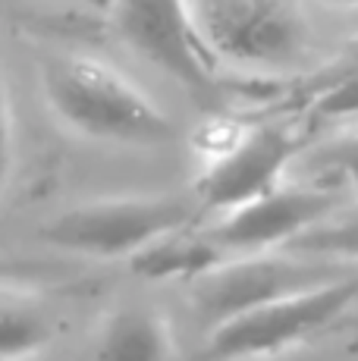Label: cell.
Returning a JSON list of instances; mask_svg holds the SVG:
<instances>
[{"label":"cell","mask_w":358,"mask_h":361,"mask_svg":"<svg viewBox=\"0 0 358 361\" xmlns=\"http://www.w3.org/2000/svg\"><path fill=\"white\" fill-rule=\"evenodd\" d=\"M51 114L70 132L101 145L161 148L176 142V123L126 73L85 54H60L41 69Z\"/></svg>","instance_id":"obj_1"},{"label":"cell","mask_w":358,"mask_h":361,"mask_svg":"<svg viewBox=\"0 0 358 361\" xmlns=\"http://www.w3.org/2000/svg\"><path fill=\"white\" fill-rule=\"evenodd\" d=\"M211 60L283 73L311 54V25L292 0H185Z\"/></svg>","instance_id":"obj_2"},{"label":"cell","mask_w":358,"mask_h":361,"mask_svg":"<svg viewBox=\"0 0 358 361\" xmlns=\"http://www.w3.org/2000/svg\"><path fill=\"white\" fill-rule=\"evenodd\" d=\"M192 217V201L170 192L110 195L82 201L41 226V239L60 252L94 261L135 258L163 235L179 233Z\"/></svg>","instance_id":"obj_3"},{"label":"cell","mask_w":358,"mask_h":361,"mask_svg":"<svg viewBox=\"0 0 358 361\" xmlns=\"http://www.w3.org/2000/svg\"><path fill=\"white\" fill-rule=\"evenodd\" d=\"M352 270H358L355 261L318 258V255H302L289 248L280 255H273L271 248L239 252V258H217L204 270H198L189 280V298L195 314L211 330L258 305L346 276Z\"/></svg>","instance_id":"obj_4"},{"label":"cell","mask_w":358,"mask_h":361,"mask_svg":"<svg viewBox=\"0 0 358 361\" xmlns=\"http://www.w3.org/2000/svg\"><path fill=\"white\" fill-rule=\"evenodd\" d=\"M355 298L358 270L289 293L283 298H273V302L217 324L208 330V349L223 358L277 355V352L330 327Z\"/></svg>","instance_id":"obj_5"},{"label":"cell","mask_w":358,"mask_h":361,"mask_svg":"<svg viewBox=\"0 0 358 361\" xmlns=\"http://www.w3.org/2000/svg\"><path fill=\"white\" fill-rule=\"evenodd\" d=\"M292 154L295 138L280 126L214 123L208 129L195 201L204 211H233L283 183Z\"/></svg>","instance_id":"obj_6"},{"label":"cell","mask_w":358,"mask_h":361,"mask_svg":"<svg viewBox=\"0 0 358 361\" xmlns=\"http://www.w3.org/2000/svg\"><path fill=\"white\" fill-rule=\"evenodd\" d=\"M116 35L139 57L176 79L204 107L220 104L214 60L202 47L185 0H110Z\"/></svg>","instance_id":"obj_7"},{"label":"cell","mask_w":358,"mask_h":361,"mask_svg":"<svg viewBox=\"0 0 358 361\" xmlns=\"http://www.w3.org/2000/svg\"><path fill=\"white\" fill-rule=\"evenodd\" d=\"M342 201V192L330 183H280L264 195L220 214L211 242L226 252L286 248Z\"/></svg>","instance_id":"obj_8"},{"label":"cell","mask_w":358,"mask_h":361,"mask_svg":"<svg viewBox=\"0 0 358 361\" xmlns=\"http://www.w3.org/2000/svg\"><path fill=\"white\" fill-rule=\"evenodd\" d=\"M101 358H173L176 336L163 311L151 305H120L104 317L98 336Z\"/></svg>","instance_id":"obj_9"},{"label":"cell","mask_w":358,"mask_h":361,"mask_svg":"<svg viewBox=\"0 0 358 361\" xmlns=\"http://www.w3.org/2000/svg\"><path fill=\"white\" fill-rule=\"evenodd\" d=\"M57 336V317L32 293H0V358H32Z\"/></svg>","instance_id":"obj_10"},{"label":"cell","mask_w":358,"mask_h":361,"mask_svg":"<svg viewBox=\"0 0 358 361\" xmlns=\"http://www.w3.org/2000/svg\"><path fill=\"white\" fill-rule=\"evenodd\" d=\"M289 252L318 255V258L355 261L358 264V201H342L336 211L308 226L302 235L289 242Z\"/></svg>","instance_id":"obj_11"},{"label":"cell","mask_w":358,"mask_h":361,"mask_svg":"<svg viewBox=\"0 0 358 361\" xmlns=\"http://www.w3.org/2000/svg\"><path fill=\"white\" fill-rule=\"evenodd\" d=\"M311 166H318L327 176H340L346 183L358 185V132L323 142L311 154Z\"/></svg>","instance_id":"obj_12"},{"label":"cell","mask_w":358,"mask_h":361,"mask_svg":"<svg viewBox=\"0 0 358 361\" xmlns=\"http://www.w3.org/2000/svg\"><path fill=\"white\" fill-rule=\"evenodd\" d=\"M13 157H16V135H13V104L10 88H6L4 60H0V201L13 176Z\"/></svg>","instance_id":"obj_13"},{"label":"cell","mask_w":358,"mask_h":361,"mask_svg":"<svg viewBox=\"0 0 358 361\" xmlns=\"http://www.w3.org/2000/svg\"><path fill=\"white\" fill-rule=\"evenodd\" d=\"M323 116H352L358 114V73H340V79L327 82L318 98Z\"/></svg>","instance_id":"obj_14"},{"label":"cell","mask_w":358,"mask_h":361,"mask_svg":"<svg viewBox=\"0 0 358 361\" xmlns=\"http://www.w3.org/2000/svg\"><path fill=\"white\" fill-rule=\"evenodd\" d=\"M321 4H330V6H358V0H321Z\"/></svg>","instance_id":"obj_15"}]
</instances>
